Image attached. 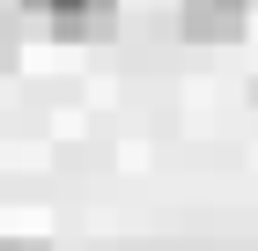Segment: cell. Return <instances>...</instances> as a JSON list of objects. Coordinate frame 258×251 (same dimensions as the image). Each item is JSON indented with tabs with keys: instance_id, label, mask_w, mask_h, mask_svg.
<instances>
[{
	"instance_id": "cell-1",
	"label": "cell",
	"mask_w": 258,
	"mask_h": 251,
	"mask_svg": "<svg viewBox=\"0 0 258 251\" xmlns=\"http://www.w3.org/2000/svg\"><path fill=\"white\" fill-rule=\"evenodd\" d=\"M177 30L192 44H236L251 30V0H177Z\"/></svg>"
},
{
	"instance_id": "cell-2",
	"label": "cell",
	"mask_w": 258,
	"mask_h": 251,
	"mask_svg": "<svg viewBox=\"0 0 258 251\" xmlns=\"http://www.w3.org/2000/svg\"><path fill=\"white\" fill-rule=\"evenodd\" d=\"M22 15H37L52 37H103L118 22V0H22Z\"/></svg>"
},
{
	"instance_id": "cell-3",
	"label": "cell",
	"mask_w": 258,
	"mask_h": 251,
	"mask_svg": "<svg viewBox=\"0 0 258 251\" xmlns=\"http://www.w3.org/2000/svg\"><path fill=\"white\" fill-rule=\"evenodd\" d=\"M0 251H52V244H37V236H0Z\"/></svg>"
},
{
	"instance_id": "cell-4",
	"label": "cell",
	"mask_w": 258,
	"mask_h": 251,
	"mask_svg": "<svg viewBox=\"0 0 258 251\" xmlns=\"http://www.w3.org/2000/svg\"><path fill=\"white\" fill-rule=\"evenodd\" d=\"M8 52H15V44H8V22H0V67H8Z\"/></svg>"
}]
</instances>
